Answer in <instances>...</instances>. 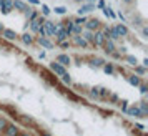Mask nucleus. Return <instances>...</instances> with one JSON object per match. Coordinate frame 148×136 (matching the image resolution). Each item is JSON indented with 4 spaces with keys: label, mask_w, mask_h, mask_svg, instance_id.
Instances as JSON below:
<instances>
[{
    "label": "nucleus",
    "mask_w": 148,
    "mask_h": 136,
    "mask_svg": "<svg viewBox=\"0 0 148 136\" xmlns=\"http://www.w3.org/2000/svg\"><path fill=\"white\" fill-rule=\"evenodd\" d=\"M43 27H45V30H47V35H55L60 28H63V22H58V23H53V22L50 20H43V23H42Z\"/></svg>",
    "instance_id": "f257e3e1"
},
{
    "label": "nucleus",
    "mask_w": 148,
    "mask_h": 136,
    "mask_svg": "<svg viewBox=\"0 0 148 136\" xmlns=\"http://www.w3.org/2000/svg\"><path fill=\"white\" fill-rule=\"evenodd\" d=\"M101 25V22L98 18H87V22L83 23V27L85 30H90V32H93V30H98Z\"/></svg>",
    "instance_id": "f03ea898"
},
{
    "label": "nucleus",
    "mask_w": 148,
    "mask_h": 136,
    "mask_svg": "<svg viewBox=\"0 0 148 136\" xmlns=\"http://www.w3.org/2000/svg\"><path fill=\"white\" fill-rule=\"evenodd\" d=\"M105 40H107L105 33L100 32V30H95V32H93V45H95V47H103Z\"/></svg>",
    "instance_id": "7ed1b4c3"
},
{
    "label": "nucleus",
    "mask_w": 148,
    "mask_h": 136,
    "mask_svg": "<svg viewBox=\"0 0 148 136\" xmlns=\"http://www.w3.org/2000/svg\"><path fill=\"white\" fill-rule=\"evenodd\" d=\"M12 10H14V0H2V8H0V12L3 15H8Z\"/></svg>",
    "instance_id": "20e7f679"
},
{
    "label": "nucleus",
    "mask_w": 148,
    "mask_h": 136,
    "mask_svg": "<svg viewBox=\"0 0 148 136\" xmlns=\"http://www.w3.org/2000/svg\"><path fill=\"white\" fill-rule=\"evenodd\" d=\"M3 133H5V136H18L20 135V129L17 128L15 124H7L5 129H3Z\"/></svg>",
    "instance_id": "39448f33"
},
{
    "label": "nucleus",
    "mask_w": 148,
    "mask_h": 136,
    "mask_svg": "<svg viewBox=\"0 0 148 136\" xmlns=\"http://www.w3.org/2000/svg\"><path fill=\"white\" fill-rule=\"evenodd\" d=\"M37 43H38V45H42L43 48H47V50H52V48H55V45H53L50 40H48L47 37H38V38H37Z\"/></svg>",
    "instance_id": "423d86ee"
},
{
    "label": "nucleus",
    "mask_w": 148,
    "mask_h": 136,
    "mask_svg": "<svg viewBox=\"0 0 148 136\" xmlns=\"http://www.w3.org/2000/svg\"><path fill=\"white\" fill-rule=\"evenodd\" d=\"M50 70H52V71H53L55 75H63V73H65V71H67V70H65V67H62L60 63H57V61H53V63H50Z\"/></svg>",
    "instance_id": "0eeeda50"
},
{
    "label": "nucleus",
    "mask_w": 148,
    "mask_h": 136,
    "mask_svg": "<svg viewBox=\"0 0 148 136\" xmlns=\"http://www.w3.org/2000/svg\"><path fill=\"white\" fill-rule=\"evenodd\" d=\"M2 37H3L5 40H8V41H14L18 35L15 33L14 30H10V28H3V30H2Z\"/></svg>",
    "instance_id": "6e6552de"
},
{
    "label": "nucleus",
    "mask_w": 148,
    "mask_h": 136,
    "mask_svg": "<svg viewBox=\"0 0 148 136\" xmlns=\"http://www.w3.org/2000/svg\"><path fill=\"white\" fill-rule=\"evenodd\" d=\"M57 63H60L62 67H68V65L72 63V58H70L68 55H65V53H60L58 56H57Z\"/></svg>",
    "instance_id": "1a4fd4ad"
},
{
    "label": "nucleus",
    "mask_w": 148,
    "mask_h": 136,
    "mask_svg": "<svg viewBox=\"0 0 148 136\" xmlns=\"http://www.w3.org/2000/svg\"><path fill=\"white\" fill-rule=\"evenodd\" d=\"M72 38H73V43H75V45H78V47H83V48H87L88 45H90V43H88V41L85 40V38H83L82 35H73Z\"/></svg>",
    "instance_id": "9d476101"
},
{
    "label": "nucleus",
    "mask_w": 148,
    "mask_h": 136,
    "mask_svg": "<svg viewBox=\"0 0 148 136\" xmlns=\"http://www.w3.org/2000/svg\"><path fill=\"white\" fill-rule=\"evenodd\" d=\"M55 37H57V41H63V40H68V37H72V35L68 33L65 28H60V30L55 33Z\"/></svg>",
    "instance_id": "9b49d317"
},
{
    "label": "nucleus",
    "mask_w": 148,
    "mask_h": 136,
    "mask_svg": "<svg viewBox=\"0 0 148 136\" xmlns=\"http://www.w3.org/2000/svg\"><path fill=\"white\" fill-rule=\"evenodd\" d=\"M103 48H105V53L112 55L115 52V41L110 40V38H107V40H105V43H103Z\"/></svg>",
    "instance_id": "f8f14e48"
},
{
    "label": "nucleus",
    "mask_w": 148,
    "mask_h": 136,
    "mask_svg": "<svg viewBox=\"0 0 148 136\" xmlns=\"http://www.w3.org/2000/svg\"><path fill=\"white\" fill-rule=\"evenodd\" d=\"M95 3H87V5H82L80 8H78V15H85L88 14V12H93L95 10Z\"/></svg>",
    "instance_id": "ddd939ff"
},
{
    "label": "nucleus",
    "mask_w": 148,
    "mask_h": 136,
    "mask_svg": "<svg viewBox=\"0 0 148 136\" xmlns=\"http://www.w3.org/2000/svg\"><path fill=\"white\" fill-rule=\"evenodd\" d=\"M127 113L130 116H135V118H143L141 116V111H140V108L138 106H132V108H127Z\"/></svg>",
    "instance_id": "4468645a"
},
{
    "label": "nucleus",
    "mask_w": 148,
    "mask_h": 136,
    "mask_svg": "<svg viewBox=\"0 0 148 136\" xmlns=\"http://www.w3.org/2000/svg\"><path fill=\"white\" fill-rule=\"evenodd\" d=\"M127 80H128V83H130L132 86H138V85L141 83V80H140V76L138 75H128Z\"/></svg>",
    "instance_id": "2eb2a0df"
},
{
    "label": "nucleus",
    "mask_w": 148,
    "mask_h": 136,
    "mask_svg": "<svg viewBox=\"0 0 148 136\" xmlns=\"http://www.w3.org/2000/svg\"><path fill=\"white\" fill-rule=\"evenodd\" d=\"M14 8L20 10V12H25V10L28 8V5L25 3V2H22V0H14Z\"/></svg>",
    "instance_id": "dca6fc26"
},
{
    "label": "nucleus",
    "mask_w": 148,
    "mask_h": 136,
    "mask_svg": "<svg viewBox=\"0 0 148 136\" xmlns=\"http://www.w3.org/2000/svg\"><path fill=\"white\" fill-rule=\"evenodd\" d=\"M115 30H116V33L120 35V37H127L128 35V28L123 25V23H118L116 27H115Z\"/></svg>",
    "instance_id": "f3484780"
},
{
    "label": "nucleus",
    "mask_w": 148,
    "mask_h": 136,
    "mask_svg": "<svg viewBox=\"0 0 148 136\" xmlns=\"http://www.w3.org/2000/svg\"><path fill=\"white\" fill-rule=\"evenodd\" d=\"M82 37L88 41V43H93V32H90V30H85V32H82Z\"/></svg>",
    "instance_id": "a211bd4d"
},
{
    "label": "nucleus",
    "mask_w": 148,
    "mask_h": 136,
    "mask_svg": "<svg viewBox=\"0 0 148 136\" xmlns=\"http://www.w3.org/2000/svg\"><path fill=\"white\" fill-rule=\"evenodd\" d=\"M22 41H23L25 45H32V43H34V37H32V33H23L22 35Z\"/></svg>",
    "instance_id": "6ab92c4d"
},
{
    "label": "nucleus",
    "mask_w": 148,
    "mask_h": 136,
    "mask_svg": "<svg viewBox=\"0 0 148 136\" xmlns=\"http://www.w3.org/2000/svg\"><path fill=\"white\" fill-rule=\"evenodd\" d=\"M42 76H43L45 80H48L50 83H53V85L57 83V78H52L53 75H50V71H47V70H42Z\"/></svg>",
    "instance_id": "aec40b11"
},
{
    "label": "nucleus",
    "mask_w": 148,
    "mask_h": 136,
    "mask_svg": "<svg viewBox=\"0 0 148 136\" xmlns=\"http://www.w3.org/2000/svg\"><path fill=\"white\" fill-rule=\"evenodd\" d=\"M103 71L107 73V75H113V71H115V68H113V65L112 63H103Z\"/></svg>",
    "instance_id": "412c9836"
},
{
    "label": "nucleus",
    "mask_w": 148,
    "mask_h": 136,
    "mask_svg": "<svg viewBox=\"0 0 148 136\" xmlns=\"http://www.w3.org/2000/svg\"><path fill=\"white\" fill-rule=\"evenodd\" d=\"M23 14L27 15V18H28V20H34V18H37V17H38V14H37L35 10H32V8H27V10H25Z\"/></svg>",
    "instance_id": "4be33fe9"
},
{
    "label": "nucleus",
    "mask_w": 148,
    "mask_h": 136,
    "mask_svg": "<svg viewBox=\"0 0 148 136\" xmlns=\"http://www.w3.org/2000/svg\"><path fill=\"white\" fill-rule=\"evenodd\" d=\"M82 32H83V25L73 23V28H72V35H82Z\"/></svg>",
    "instance_id": "5701e85b"
},
{
    "label": "nucleus",
    "mask_w": 148,
    "mask_h": 136,
    "mask_svg": "<svg viewBox=\"0 0 148 136\" xmlns=\"http://www.w3.org/2000/svg\"><path fill=\"white\" fill-rule=\"evenodd\" d=\"M73 23H75L73 20H67V22H63V28H65V30H67V32H68L70 35H72V28H73Z\"/></svg>",
    "instance_id": "b1692460"
},
{
    "label": "nucleus",
    "mask_w": 148,
    "mask_h": 136,
    "mask_svg": "<svg viewBox=\"0 0 148 136\" xmlns=\"http://www.w3.org/2000/svg\"><path fill=\"white\" fill-rule=\"evenodd\" d=\"M103 63H105V61L101 60V58H92V60H90V65H92V67H103Z\"/></svg>",
    "instance_id": "393cba45"
},
{
    "label": "nucleus",
    "mask_w": 148,
    "mask_h": 136,
    "mask_svg": "<svg viewBox=\"0 0 148 136\" xmlns=\"http://www.w3.org/2000/svg\"><path fill=\"white\" fill-rule=\"evenodd\" d=\"M138 108H140V111H141V116L145 118V116L148 115V106H147V103H145V101H140V106H138Z\"/></svg>",
    "instance_id": "a878e982"
},
{
    "label": "nucleus",
    "mask_w": 148,
    "mask_h": 136,
    "mask_svg": "<svg viewBox=\"0 0 148 136\" xmlns=\"http://www.w3.org/2000/svg\"><path fill=\"white\" fill-rule=\"evenodd\" d=\"M62 76V82L65 83V85H72V78H70V75H68L67 71L63 73V75H60Z\"/></svg>",
    "instance_id": "bb28decb"
},
{
    "label": "nucleus",
    "mask_w": 148,
    "mask_h": 136,
    "mask_svg": "<svg viewBox=\"0 0 148 136\" xmlns=\"http://www.w3.org/2000/svg\"><path fill=\"white\" fill-rule=\"evenodd\" d=\"M125 60L128 61V63H130V65H138V61H136V58H135V56H132V55H127V56H125Z\"/></svg>",
    "instance_id": "cd10ccee"
},
{
    "label": "nucleus",
    "mask_w": 148,
    "mask_h": 136,
    "mask_svg": "<svg viewBox=\"0 0 148 136\" xmlns=\"http://www.w3.org/2000/svg\"><path fill=\"white\" fill-rule=\"evenodd\" d=\"M103 14L107 15V17H112V18H115V17H116V15L112 12V8H110V7H103Z\"/></svg>",
    "instance_id": "c85d7f7f"
},
{
    "label": "nucleus",
    "mask_w": 148,
    "mask_h": 136,
    "mask_svg": "<svg viewBox=\"0 0 148 136\" xmlns=\"http://www.w3.org/2000/svg\"><path fill=\"white\" fill-rule=\"evenodd\" d=\"M40 5H42V14H43V17H48L52 10H50V8H48L47 5H45V3H40Z\"/></svg>",
    "instance_id": "c756f323"
},
{
    "label": "nucleus",
    "mask_w": 148,
    "mask_h": 136,
    "mask_svg": "<svg viewBox=\"0 0 148 136\" xmlns=\"http://www.w3.org/2000/svg\"><path fill=\"white\" fill-rule=\"evenodd\" d=\"M53 12H55V14H58V15H65V14H67V8H65V7H55Z\"/></svg>",
    "instance_id": "7c9ffc66"
},
{
    "label": "nucleus",
    "mask_w": 148,
    "mask_h": 136,
    "mask_svg": "<svg viewBox=\"0 0 148 136\" xmlns=\"http://www.w3.org/2000/svg\"><path fill=\"white\" fill-rule=\"evenodd\" d=\"M135 71H136L138 75H145V73H147V68H145V67H138V65H135Z\"/></svg>",
    "instance_id": "2f4dec72"
},
{
    "label": "nucleus",
    "mask_w": 148,
    "mask_h": 136,
    "mask_svg": "<svg viewBox=\"0 0 148 136\" xmlns=\"http://www.w3.org/2000/svg\"><path fill=\"white\" fill-rule=\"evenodd\" d=\"M75 23H78V25H83V23H85V22H87V17H85V15H80V17H78V18H75Z\"/></svg>",
    "instance_id": "473e14b6"
},
{
    "label": "nucleus",
    "mask_w": 148,
    "mask_h": 136,
    "mask_svg": "<svg viewBox=\"0 0 148 136\" xmlns=\"http://www.w3.org/2000/svg\"><path fill=\"white\" fill-rule=\"evenodd\" d=\"M8 123H7V120H5V118H2V116H0V133H2V131H3V129H5V126H7Z\"/></svg>",
    "instance_id": "72a5a7b5"
},
{
    "label": "nucleus",
    "mask_w": 148,
    "mask_h": 136,
    "mask_svg": "<svg viewBox=\"0 0 148 136\" xmlns=\"http://www.w3.org/2000/svg\"><path fill=\"white\" fill-rule=\"evenodd\" d=\"M37 32H38V35H40V37H48V35H47V30H45V27H43V25H40Z\"/></svg>",
    "instance_id": "f704fd0d"
},
{
    "label": "nucleus",
    "mask_w": 148,
    "mask_h": 136,
    "mask_svg": "<svg viewBox=\"0 0 148 136\" xmlns=\"http://www.w3.org/2000/svg\"><path fill=\"white\" fill-rule=\"evenodd\" d=\"M98 95L100 96H103V98H107L110 93H108V90H105V88H98Z\"/></svg>",
    "instance_id": "c9c22d12"
},
{
    "label": "nucleus",
    "mask_w": 148,
    "mask_h": 136,
    "mask_svg": "<svg viewBox=\"0 0 148 136\" xmlns=\"http://www.w3.org/2000/svg\"><path fill=\"white\" fill-rule=\"evenodd\" d=\"M138 86H140V91L143 93V95H147V93H148V86H147V85H141V83H140Z\"/></svg>",
    "instance_id": "e433bc0d"
},
{
    "label": "nucleus",
    "mask_w": 148,
    "mask_h": 136,
    "mask_svg": "<svg viewBox=\"0 0 148 136\" xmlns=\"http://www.w3.org/2000/svg\"><path fill=\"white\" fill-rule=\"evenodd\" d=\"M58 43H60V47H62V48H68V47H70V43H68L67 40H63V41H58Z\"/></svg>",
    "instance_id": "4c0bfd02"
},
{
    "label": "nucleus",
    "mask_w": 148,
    "mask_h": 136,
    "mask_svg": "<svg viewBox=\"0 0 148 136\" xmlns=\"http://www.w3.org/2000/svg\"><path fill=\"white\" fill-rule=\"evenodd\" d=\"M90 95L97 98V96H98V88H92V91H90Z\"/></svg>",
    "instance_id": "58836bf2"
},
{
    "label": "nucleus",
    "mask_w": 148,
    "mask_h": 136,
    "mask_svg": "<svg viewBox=\"0 0 148 136\" xmlns=\"http://www.w3.org/2000/svg\"><path fill=\"white\" fill-rule=\"evenodd\" d=\"M67 96H68V98H72L73 101H78V96H75L73 93H67Z\"/></svg>",
    "instance_id": "ea45409f"
},
{
    "label": "nucleus",
    "mask_w": 148,
    "mask_h": 136,
    "mask_svg": "<svg viewBox=\"0 0 148 136\" xmlns=\"http://www.w3.org/2000/svg\"><path fill=\"white\" fill-rule=\"evenodd\" d=\"M97 7H98V8H103V7H105V2H103V0H98V3H97Z\"/></svg>",
    "instance_id": "a19ab883"
},
{
    "label": "nucleus",
    "mask_w": 148,
    "mask_h": 136,
    "mask_svg": "<svg viewBox=\"0 0 148 136\" xmlns=\"http://www.w3.org/2000/svg\"><path fill=\"white\" fill-rule=\"evenodd\" d=\"M127 101H121V109H123V111H125V113H127Z\"/></svg>",
    "instance_id": "79ce46f5"
},
{
    "label": "nucleus",
    "mask_w": 148,
    "mask_h": 136,
    "mask_svg": "<svg viewBox=\"0 0 148 136\" xmlns=\"http://www.w3.org/2000/svg\"><path fill=\"white\" fill-rule=\"evenodd\" d=\"M141 33H143V37H148V28L143 27V30H141Z\"/></svg>",
    "instance_id": "37998d69"
},
{
    "label": "nucleus",
    "mask_w": 148,
    "mask_h": 136,
    "mask_svg": "<svg viewBox=\"0 0 148 136\" xmlns=\"http://www.w3.org/2000/svg\"><path fill=\"white\" fill-rule=\"evenodd\" d=\"M30 3H34V5H40V0H28Z\"/></svg>",
    "instance_id": "c03bdc74"
},
{
    "label": "nucleus",
    "mask_w": 148,
    "mask_h": 136,
    "mask_svg": "<svg viewBox=\"0 0 148 136\" xmlns=\"http://www.w3.org/2000/svg\"><path fill=\"white\" fill-rule=\"evenodd\" d=\"M112 101L116 103V101H118V96H116V95H112Z\"/></svg>",
    "instance_id": "a18cd8bd"
},
{
    "label": "nucleus",
    "mask_w": 148,
    "mask_h": 136,
    "mask_svg": "<svg viewBox=\"0 0 148 136\" xmlns=\"http://www.w3.org/2000/svg\"><path fill=\"white\" fill-rule=\"evenodd\" d=\"M143 67L148 68V58H145V60H143Z\"/></svg>",
    "instance_id": "49530a36"
},
{
    "label": "nucleus",
    "mask_w": 148,
    "mask_h": 136,
    "mask_svg": "<svg viewBox=\"0 0 148 136\" xmlns=\"http://www.w3.org/2000/svg\"><path fill=\"white\" fill-rule=\"evenodd\" d=\"M73 2H77V3H83L85 0H73Z\"/></svg>",
    "instance_id": "de8ad7c7"
},
{
    "label": "nucleus",
    "mask_w": 148,
    "mask_h": 136,
    "mask_svg": "<svg viewBox=\"0 0 148 136\" xmlns=\"http://www.w3.org/2000/svg\"><path fill=\"white\" fill-rule=\"evenodd\" d=\"M18 136H30V135H28V133H20Z\"/></svg>",
    "instance_id": "09e8293b"
},
{
    "label": "nucleus",
    "mask_w": 148,
    "mask_h": 136,
    "mask_svg": "<svg viewBox=\"0 0 148 136\" xmlns=\"http://www.w3.org/2000/svg\"><path fill=\"white\" fill-rule=\"evenodd\" d=\"M123 2H125V3H132V2H133V0H123Z\"/></svg>",
    "instance_id": "8fccbe9b"
},
{
    "label": "nucleus",
    "mask_w": 148,
    "mask_h": 136,
    "mask_svg": "<svg viewBox=\"0 0 148 136\" xmlns=\"http://www.w3.org/2000/svg\"><path fill=\"white\" fill-rule=\"evenodd\" d=\"M40 136H50L48 133H40Z\"/></svg>",
    "instance_id": "3c124183"
},
{
    "label": "nucleus",
    "mask_w": 148,
    "mask_h": 136,
    "mask_svg": "<svg viewBox=\"0 0 148 136\" xmlns=\"http://www.w3.org/2000/svg\"><path fill=\"white\" fill-rule=\"evenodd\" d=\"M95 2H97V0H88V3H95Z\"/></svg>",
    "instance_id": "603ef678"
},
{
    "label": "nucleus",
    "mask_w": 148,
    "mask_h": 136,
    "mask_svg": "<svg viewBox=\"0 0 148 136\" xmlns=\"http://www.w3.org/2000/svg\"><path fill=\"white\" fill-rule=\"evenodd\" d=\"M2 30H3V25H2V23H0V32H2Z\"/></svg>",
    "instance_id": "864d4df0"
},
{
    "label": "nucleus",
    "mask_w": 148,
    "mask_h": 136,
    "mask_svg": "<svg viewBox=\"0 0 148 136\" xmlns=\"http://www.w3.org/2000/svg\"><path fill=\"white\" fill-rule=\"evenodd\" d=\"M0 8H2V0H0Z\"/></svg>",
    "instance_id": "5fc2aeb1"
}]
</instances>
